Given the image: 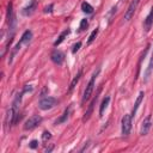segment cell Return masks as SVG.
I'll list each match as a JSON object with an SVG mask.
<instances>
[{
  "mask_svg": "<svg viewBox=\"0 0 153 153\" xmlns=\"http://www.w3.org/2000/svg\"><path fill=\"white\" fill-rule=\"evenodd\" d=\"M152 72H153V53H152V55H151L149 63H148V66H147V68H146V71H145V78H143V81H145V82L148 81V79H149V76H151V74H152Z\"/></svg>",
  "mask_w": 153,
  "mask_h": 153,
  "instance_id": "7c38bea8",
  "label": "cell"
},
{
  "mask_svg": "<svg viewBox=\"0 0 153 153\" xmlns=\"http://www.w3.org/2000/svg\"><path fill=\"white\" fill-rule=\"evenodd\" d=\"M109 103H110V97H109V96H106V97L102 100V103H100V106H99V117H102V116L104 115V111L106 110V108H108Z\"/></svg>",
  "mask_w": 153,
  "mask_h": 153,
  "instance_id": "4fadbf2b",
  "label": "cell"
},
{
  "mask_svg": "<svg viewBox=\"0 0 153 153\" xmlns=\"http://www.w3.org/2000/svg\"><path fill=\"white\" fill-rule=\"evenodd\" d=\"M50 59H51V61H53L54 63H56V65H62L63 61H65V54H63L61 50L55 49V50L51 53Z\"/></svg>",
  "mask_w": 153,
  "mask_h": 153,
  "instance_id": "ba28073f",
  "label": "cell"
},
{
  "mask_svg": "<svg viewBox=\"0 0 153 153\" xmlns=\"http://www.w3.org/2000/svg\"><path fill=\"white\" fill-rule=\"evenodd\" d=\"M51 8H53V4H50L49 6H45V7H44V13H50V12L53 11Z\"/></svg>",
  "mask_w": 153,
  "mask_h": 153,
  "instance_id": "cb8c5ba5",
  "label": "cell"
},
{
  "mask_svg": "<svg viewBox=\"0 0 153 153\" xmlns=\"http://www.w3.org/2000/svg\"><path fill=\"white\" fill-rule=\"evenodd\" d=\"M50 137H51L50 131H48V130L43 131V134H42V141H43V142H47L48 140H50Z\"/></svg>",
  "mask_w": 153,
  "mask_h": 153,
  "instance_id": "44dd1931",
  "label": "cell"
},
{
  "mask_svg": "<svg viewBox=\"0 0 153 153\" xmlns=\"http://www.w3.org/2000/svg\"><path fill=\"white\" fill-rule=\"evenodd\" d=\"M80 47H81V42H78V43H75L74 45H73V49H72V51H73V54H75L79 49H80Z\"/></svg>",
  "mask_w": 153,
  "mask_h": 153,
  "instance_id": "7402d4cb",
  "label": "cell"
},
{
  "mask_svg": "<svg viewBox=\"0 0 153 153\" xmlns=\"http://www.w3.org/2000/svg\"><path fill=\"white\" fill-rule=\"evenodd\" d=\"M97 35H98V29H94V30L91 32V35L88 36V39H87V44H91V43L94 41V38L97 37Z\"/></svg>",
  "mask_w": 153,
  "mask_h": 153,
  "instance_id": "d6986e66",
  "label": "cell"
},
{
  "mask_svg": "<svg viewBox=\"0 0 153 153\" xmlns=\"http://www.w3.org/2000/svg\"><path fill=\"white\" fill-rule=\"evenodd\" d=\"M131 115L127 114L122 117V121H121V130H122V135L123 136H128L130 134V130H131Z\"/></svg>",
  "mask_w": 153,
  "mask_h": 153,
  "instance_id": "7a4b0ae2",
  "label": "cell"
},
{
  "mask_svg": "<svg viewBox=\"0 0 153 153\" xmlns=\"http://www.w3.org/2000/svg\"><path fill=\"white\" fill-rule=\"evenodd\" d=\"M37 5H38L37 0H31V1L25 6V7H23V10H22V14H23V16H25V17L31 16V14L36 11Z\"/></svg>",
  "mask_w": 153,
  "mask_h": 153,
  "instance_id": "8992f818",
  "label": "cell"
},
{
  "mask_svg": "<svg viewBox=\"0 0 153 153\" xmlns=\"http://www.w3.org/2000/svg\"><path fill=\"white\" fill-rule=\"evenodd\" d=\"M81 10H82V12H85V13H92L93 12V7L88 4V2H86V1H84L82 4H81Z\"/></svg>",
  "mask_w": 153,
  "mask_h": 153,
  "instance_id": "ac0fdd59",
  "label": "cell"
},
{
  "mask_svg": "<svg viewBox=\"0 0 153 153\" xmlns=\"http://www.w3.org/2000/svg\"><path fill=\"white\" fill-rule=\"evenodd\" d=\"M87 25H88L87 19H81V22H80V26H79V31H84V30H86Z\"/></svg>",
  "mask_w": 153,
  "mask_h": 153,
  "instance_id": "ffe728a7",
  "label": "cell"
},
{
  "mask_svg": "<svg viewBox=\"0 0 153 153\" xmlns=\"http://www.w3.org/2000/svg\"><path fill=\"white\" fill-rule=\"evenodd\" d=\"M37 146H38V141H37V140H32V141L29 143V147H30V148H32V149L37 148Z\"/></svg>",
  "mask_w": 153,
  "mask_h": 153,
  "instance_id": "603a6c76",
  "label": "cell"
},
{
  "mask_svg": "<svg viewBox=\"0 0 153 153\" xmlns=\"http://www.w3.org/2000/svg\"><path fill=\"white\" fill-rule=\"evenodd\" d=\"M143 96H145V93H143V91H140L139 92V96H137V98H136V100H135V103H134V108H133V110H131V117H134L135 115H136V112H137V109H139V106H140V104L142 103V100H143Z\"/></svg>",
  "mask_w": 153,
  "mask_h": 153,
  "instance_id": "8fae6325",
  "label": "cell"
},
{
  "mask_svg": "<svg viewBox=\"0 0 153 153\" xmlns=\"http://www.w3.org/2000/svg\"><path fill=\"white\" fill-rule=\"evenodd\" d=\"M41 122H42V117H41L39 115H33V116L29 117V118L25 121V123H24V129H25V130H31V129L36 128Z\"/></svg>",
  "mask_w": 153,
  "mask_h": 153,
  "instance_id": "277c9868",
  "label": "cell"
},
{
  "mask_svg": "<svg viewBox=\"0 0 153 153\" xmlns=\"http://www.w3.org/2000/svg\"><path fill=\"white\" fill-rule=\"evenodd\" d=\"M99 92H100V88L97 91V93H96L94 98L91 100V103H90V105H88V108H87L86 112L84 114V117H82V121H84V122H86V121H87V120L91 117V115H92V112H93V108H94V104H96V102H97V98H98Z\"/></svg>",
  "mask_w": 153,
  "mask_h": 153,
  "instance_id": "9c48e42d",
  "label": "cell"
},
{
  "mask_svg": "<svg viewBox=\"0 0 153 153\" xmlns=\"http://www.w3.org/2000/svg\"><path fill=\"white\" fill-rule=\"evenodd\" d=\"M53 147H54V146H51V147H49V148H45V152H50V151L53 149Z\"/></svg>",
  "mask_w": 153,
  "mask_h": 153,
  "instance_id": "484cf974",
  "label": "cell"
},
{
  "mask_svg": "<svg viewBox=\"0 0 153 153\" xmlns=\"http://www.w3.org/2000/svg\"><path fill=\"white\" fill-rule=\"evenodd\" d=\"M31 90H32V87H31L30 85H25V87H24V90H23V93L29 92V91H31Z\"/></svg>",
  "mask_w": 153,
  "mask_h": 153,
  "instance_id": "d4e9b609",
  "label": "cell"
},
{
  "mask_svg": "<svg viewBox=\"0 0 153 153\" xmlns=\"http://www.w3.org/2000/svg\"><path fill=\"white\" fill-rule=\"evenodd\" d=\"M69 112H71V108H67L66 110H65V112H63V115L59 118V120H56V122H55V124H60V123H62V122H65L67 118H68V116H69Z\"/></svg>",
  "mask_w": 153,
  "mask_h": 153,
  "instance_id": "e0dca14e",
  "label": "cell"
},
{
  "mask_svg": "<svg viewBox=\"0 0 153 153\" xmlns=\"http://www.w3.org/2000/svg\"><path fill=\"white\" fill-rule=\"evenodd\" d=\"M69 32H71V30L69 29H67V30H65V31H62L61 33H60V36L57 37V39L54 42V47H57V45H60L63 41H65V38L69 35Z\"/></svg>",
  "mask_w": 153,
  "mask_h": 153,
  "instance_id": "5bb4252c",
  "label": "cell"
},
{
  "mask_svg": "<svg viewBox=\"0 0 153 153\" xmlns=\"http://www.w3.org/2000/svg\"><path fill=\"white\" fill-rule=\"evenodd\" d=\"M99 72H100V69L98 68V69L92 74V76H91V79H90L88 84L86 85V88H85L84 94H82V103H84V102H86V100H88V99H90V97L92 96V92H93V90H94L96 78H97V75L99 74Z\"/></svg>",
  "mask_w": 153,
  "mask_h": 153,
  "instance_id": "6da1fadb",
  "label": "cell"
},
{
  "mask_svg": "<svg viewBox=\"0 0 153 153\" xmlns=\"http://www.w3.org/2000/svg\"><path fill=\"white\" fill-rule=\"evenodd\" d=\"M139 2H140V0H133V1L129 4V6H128V8L126 10L124 16H123V19H124L126 22H129V20L133 18V16H134V13H135V11H136V8H137Z\"/></svg>",
  "mask_w": 153,
  "mask_h": 153,
  "instance_id": "5b68a950",
  "label": "cell"
},
{
  "mask_svg": "<svg viewBox=\"0 0 153 153\" xmlns=\"http://www.w3.org/2000/svg\"><path fill=\"white\" fill-rule=\"evenodd\" d=\"M31 38H32V32L30 31V30H26L24 33H23V36H22V38H20V43H29L30 41H31Z\"/></svg>",
  "mask_w": 153,
  "mask_h": 153,
  "instance_id": "2e32d148",
  "label": "cell"
},
{
  "mask_svg": "<svg viewBox=\"0 0 153 153\" xmlns=\"http://www.w3.org/2000/svg\"><path fill=\"white\" fill-rule=\"evenodd\" d=\"M57 100L54 98V97H43L39 103H38V106L41 110H49L51 108H54L56 105Z\"/></svg>",
  "mask_w": 153,
  "mask_h": 153,
  "instance_id": "3957f363",
  "label": "cell"
},
{
  "mask_svg": "<svg viewBox=\"0 0 153 153\" xmlns=\"http://www.w3.org/2000/svg\"><path fill=\"white\" fill-rule=\"evenodd\" d=\"M81 73H82V72H81V69H80V71L75 74V76H74V78H73V80L71 81V85H69L68 92H72V91H73V88L75 87V85L78 84V81H79V79H80V76H81Z\"/></svg>",
  "mask_w": 153,
  "mask_h": 153,
  "instance_id": "9a60e30c",
  "label": "cell"
},
{
  "mask_svg": "<svg viewBox=\"0 0 153 153\" xmlns=\"http://www.w3.org/2000/svg\"><path fill=\"white\" fill-rule=\"evenodd\" d=\"M152 25H153V7L151 8L149 13L147 14V17H146L145 20H143V29H145V31L148 32V31L151 30Z\"/></svg>",
  "mask_w": 153,
  "mask_h": 153,
  "instance_id": "30bf717a",
  "label": "cell"
},
{
  "mask_svg": "<svg viewBox=\"0 0 153 153\" xmlns=\"http://www.w3.org/2000/svg\"><path fill=\"white\" fill-rule=\"evenodd\" d=\"M151 126H152V116H151V115H147V116L142 120L140 134H141V135H147L148 131H149V129H151Z\"/></svg>",
  "mask_w": 153,
  "mask_h": 153,
  "instance_id": "52a82bcc",
  "label": "cell"
}]
</instances>
